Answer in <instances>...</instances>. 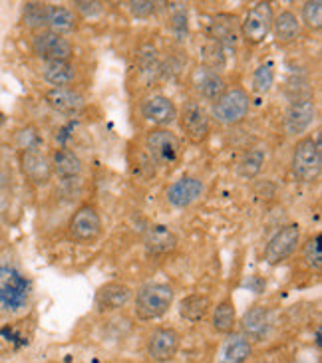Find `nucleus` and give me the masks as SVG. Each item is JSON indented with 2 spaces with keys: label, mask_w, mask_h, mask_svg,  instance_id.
Returning a JSON list of instances; mask_svg holds the SVG:
<instances>
[{
  "label": "nucleus",
  "mask_w": 322,
  "mask_h": 363,
  "mask_svg": "<svg viewBox=\"0 0 322 363\" xmlns=\"http://www.w3.org/2000/svg\"><path fill=\"white\" fill-rule=\"evenodd\" d=\"M176 300L173 288L166 282H154L144 286L136 294V315L141 322H154L169 312Z\"/></svg>",
  "instance_id": "f257e3e1"
},
{
  "label": "nucleus",
  "mask_w": 322,
  "mask_h": 363,
  "mask_svg": "<svg viewBox=\"0 0 322 363\" xmlns=\"http://www.w3.org/2000/svg\"><path fill=\"white\" fill-rule=\"evenodd\" d=\"M291 169H293V175L296 181H301V183H316L322 173L321 139H299L296 145H294Z\"/></svg>",
  "instance_id": "f03ea898"
},
{
  "label": "nucleus",
  "mask_w": 322,
  "mask_h": 363,
  "mask_svg": "<svg viewBox=\"0 0 322 363\" xmlns=\"http://www.w3.org/2000/svg\"><path fill=\"white\" fill-rule=\"evenodd\" d=\"M251 109V98L243 88L235 86V88H227L213 101L211 113L213 118L221 123V125H237L241 123Z\"/></svg>",
  "instance_id": "7ed1b4c3"
},
{
  "label": "nucleus",
  "mask_w": 322,
  "mask_h": 363,
  "mask_svg": "<svg viewBox=\"0 0 322 363\" xmlns=\"http://www.w3.org/2000/svg\"><path fill=\"white\" fill-rule=\"evenodd\" d=\"M30 282L12 266H0V306L16 312L28 302Z\"/></svg>",
  "instance_id": "20e7f679"
},
{
  "label": "nucleus",
  "mask_w": 322,
  "mask_h": 363,
  "mask_svg": "<svg viewBox=\"0 0 322 363\" xmlns=\"http://www.w3.org/2000/svg\"><path fill=\"white\" fill-rule=\"evenodd\" d=\"M102 235V216L94 205H80L70 216L68 236L78 245H92Z\"/></svg>",
  "instance_id": "39448f33"
},
{
  "label": "nucleus",
  "mask_w": 322,
  "mask_h": 363,
  "mask_svg": "<svg viewBox=\"0 0 322 363\" xmlns=\"http://www.w3.org/2000/svg\"><path fill=\"white\" fill-rule=\"evenodd\" d=\"M177 119L191 143L199 145L207 141L211 133V119H209L205 106L199 99H187L181 106V111L177 113Z\"/></svg>",
  "instance_id": "423d86ee"
},
{
  "label": "nucleus",
  "mask_w": 322,
  "mask_h": 363,
  "mask_svg": "<svg viewBox=\"0 0 322 363\" xmlns=\"http://www.w3.org/2000/svg\"><path fill=\"white\" fill-rule=\"evenodd\" d=\"M274 20V10L271 2H257L251 10L245 14L241 22V36L247 44H263L267 36L271 34Z\"/></svg>",
  "instance_id": "0eeeda50"
},
{
  "label": "nucleus",
  "mask_w": 322,
  "mask_h": 363,
  "mask_svg": "<svg viewBox=\"0 0 322 363\" xmlns=\"http://www.w3.org/2000/svg\"><path fill=\"white\" fill-rule=\"evenodd\" d=\"M299 245H301V226L296 223H289V225L281 226L264 246L267 264H283L284 260H289L296 252Z\"/></svg>",
  "instance_id": "6e6552de"
},
{
  "label": "nucleus",
  "mask_w": 322,
  "mask_h": 363,
  "mask_svg": "<svg viewBox=\"0 0 322 363\" xmlns=\"http://www.w3.org/2000/svg\"><path fill=\"white\" fill-rule=\"evenodd\" d=\"M146 149L157 165H171L181 153V141L171 129L154 128L147 131Z\"/></svg>",
  "instance_id": "1a4fd4ad"
},
{
  "label": "nucleus",
  "mask_w": 322,
  "mask_h": 363,
  "mask_svg": "<svg viewBox=\"0 0 322 363\" xmlns=\"http://www.w3.org/2000/svg\"><path fill=\"white\" fill-rule=\"evenodd\" d=\"M32 50L40 60L46 62H70L74 48L70 40L52 30H40L32 38Z\"/></svg>",
  "instance_id": "9d476101"
},
{
  "label": "nucleus",
  "mask_w": 322,
  "mask_h": 363,
  "mask_svg": "<svg viewBox=\"0 0 322 363\" xmlns=\"http://www.w3.org/2000/svg\"><path fill=\"white\" fill-rule=\"evenodd\" d=\"M179 345H181V335L177 334L176 328L159 325L147 335L146 350L151 362L167 363L176 357L177 352H179Z\"/></svg>",
  "instance_id": "9b49d317"
},
{
  "label": "nucleus",
  "mask_w": 322,
  "mask_h": 363,
  "mask_svg": "<svg viewBox=\"0 0 322 363\" xmlns=\"http://www.w3.org/2000/svg\"><path fill=\"white\" fill-rule=\"evenodd\" d=\"M316 121V104L313 98L293 99L284 111V131L286 135H303Z\"/></svg>",
  "instance_id": "f8f14e48"
},
{
  "label": "nucleus",
  "mask_w": 322,
  "mask_h": 363,
  "mask_svg": "<svg viewBox=\"0 0 322 363\" xmlns=\"http://www.w3.org/2000/svg\"><path fill=\"white\" fill-rule=\"evenodd\" d=\"M18 165L22 175L26 177L30 185L34 186H46L52 181V175H54L52 173V165H50V159L40 149L20 151Z\"/></svg>",
  "instance_id": "ddd939ff"
},
{
  "label": "nucleus",
  "mask_w": 322,
  "mask_h": 363,
  "mask_svg": "<svg viewBox=\"0 0 322 363\" xmlns=\"http://www.w3.org/2000/svg\"><path fill=\"white\" fill-rule=\"evenodd\" d=\"M139 111H141L144 119L154 123L156 128L167 129H169L171 123H176L177 113H179L173 99L167 98L163 94H156V96H149V98L144 99L141 106H139Z\"/></svg>",
  "instance_id": "4468645a"
},
{
  "label": "nucleus",
  "mask_w": 322,
  "mask_h": 363,
  "mask_svg": "<svg viewBox=\"0 0 322 363\" xmlns=\"http://www.w3.org/2000/svg\"><path fill=\"white\" fill-rule=\"evenodd\" d=\"M239 325H241V335H245L251 344L264 342L273 328L271 310L267 306H253L245 312Z\"/></svg>",
  "instance_id": "2eb2a0df"
},
{
  "label": "nucleus",
  "mask_w": 322,
  "mask_h": 363,
  "mask_svg": "<svg viewBox=\"0 0 322 363\" xmlns=\"http://www.w3.org/2000/svg\"><path fill=\"white\" fill-rule=\"evenodd\" d=\"M189 82H191V88L197 91V96L207 99V101H215L227 89V82H225L223 74L207 68L203 64H199V66L191 69Z\"/></svg>",
  "instance_id": "dca6fc26"
},
{
  "label": "nucleus",
  "mask_w": 322,
  "mask_h": 363,
  "mask_svg": "<svg viewBox=\"0 0 322 363\" xmlns=\"http://www.w3.org/2000/svg\"><path fill=\"white\" fill-rule=\"evenodd\" d=\"M203 191H205V185H203L201 179L181 177L167 186L166 199L167 203L176 206V208H187V206H191L195 201L201 199Z\"/></svg>",
  "instance_id": "f3484780"
},
{
  "label": "nucleus",
  "mask_w": 322,
  "mask_h": 363,
  "mask_svg": "<svg viewBox=\"0 0 322 363\" xmlns=\"http://www.w3.org/2000/svg\"><path fill=\"white\" fill-rule=\"evenodd\" d=\"M239 36H241V22L235 14H227V12L217 14L209 24V40L217 42L225 52L235 50Z\"/></svg>",
  "instance_id": "a211bd4d"
},
{
  "label": "nucleus",
  "mask_w": 322,
  "mask_h": 363,
  "mask_svg": "<svg viewBox=\"0 0 322 363\" xmlns=\"http://www.w3.org/2000/svg\"><path fill=\"white\" fill-rule=\"evenodd\" d=\"M132 288L124 282H107L98 290L96 294V308L102 314H109V312H117L124 306L129 304L132 300Z\"/></svg>",
  "instance_id": "6ab92c4d"
},
{
  "label": "nucleus",
  "mask_w": 322,
  "mask_h": 363,
  "mask_svg": "<svg viewBox=\"0 0 322 363\" xmlns=\"http://www.w3.org/2000/svg\"><path fill=\"white\" fill-rule=\"evenodd\" d=\"M44 99L50 108L64 116H78L86 106V99L74 88H50L44 94Z\"/></svg>",
  "instance_id": "aec40b11"
},
{
  "label": "nucleus",
  "mask_w": 322,
  "mask_h": 363,
  "mask_svg": "<svg viewBox=\"0 0 322 363\" xmlns=\"http://www.w3.org/2000/svg\"><path fill=\"white\" fill-rule=\"evenodd\" d=\"M144 246L149 256L171 255L177 248V235L166 225H151L144 235Z\"/></svg>",
  "instance_id": "412c9836"
},
{
  "label": "nucleus",
  "mask_w": 322,
  "mask_h": 363,
  "mask_svg": "<svg viewBox=\"0 0 322 363\" xmlns=\"http://www.w3.org/2000/svg\"><path fill=\"white\" fill-rule=\"evenodd\" d=\"M50 165H52V173L58 175L64 181H72V179H78L82 175V159L70 151L68 147H58L54 149L52 157H50Z\"/></svg>",
  "instance_id": "4be33fe9"
},
{
  "label": "nucleus",
  "mask_w": 322,
  "mask_h": 363,
  "mask_svg": "<svg viewBox=\"0 0 322 363\" xmlns=\"http://www.w3.org/2000/svg\"><path fill=\"white\" fill-rule=\"evenodd\" d=\"M253 355V344L241 334H229L221 347L219 363H247Z\"/></svg>",
  "instance_id": "5701e85b"
},
{
  "label": "nucleus",
  "mask_w": 322,
  "mask_h": 363,
  "mask_svg": "<svg viewBox=\"0 0 322 363\" xmlns=\"http://www.w3.org/2000/svg\"><path fill=\"white\" fill-rule=\"evenodd\" d=\"M271 32L274 34L279 44H293L301 34V20L293 10H283L281 14L274 16Z\"/></svg>",
  "instance_id": "b1692460"
},
{
  "label": "nucleus",
  "mask_w": 322,
  "mask_h": 363,
  "mask_svg": "<svg viewBox=\"0 0 322 363\" xmlns=\"http://www.w3.org/2000/svg\"><path fill=\"white\" fill-rule=\"evenodd\" d=\"M42 78L52 88H68L76 79V68L72 62H46L42 66Z\"/></svg>",
  "instance_id": "393cba45"
},
{
  "label": "nucleus",
  "mask_w": 322,
  "mask_h": 363,
  "mask_svg": "<svg viewBox=\"0 0 322 363\" xmlns=\"http://www.w3.org/2000/svg\"><path fill=\"white\" fill-rule=\"evenodd\" d=\"M211 300L205 294H189L179 302V314L183 320L197 324L201 320H205L207 314L211 312Z\"/></svg>",
  "instance_id": "a878e982"
},
{
  "label": "nucleus",
  "mask_w": 322,
  "mask_h": 363,
  "mask_svg": "<svg viewBox=\"0 0 322 363\" xmlns=\"http://www.w3.org/2000/svg\"><path fill=\"white\" fill-rule=\"evenodd\" d=\"M211 325H213L217 334H233L235 325H237V310H235V302L231 298H225L215 306L213 315H211Z\"/></svg>",
  "instance_id": "bb28decb"
},
{
  "label": "nucleus",
  "mask_w": 322,
  "mask_h": 363,
  "mask_svg": "<svg viewBox=\"0 0 322 363\" xmlns=\"http://www.w3.org/2000/svg\"><path fill=\"white\" fill-rule=\"evenodd\" d=\"M78 28V14L68 6H48V28L56 34H68Z\"/></svg>",
  "instance_id": "cd10ccee"
},
{
  "label": "nucleus",
  "mask_w": 322,
  "mask_h": 363,
  "mask_svg": "<svg viewBox=\"0 0 322 363\" xmlns=\"http://www.w3.org/2000/svg\"><path fill=\"white\" fill-rule=\"evenodd\" d=\"M48 6L50 4H44V2H26L22 10L24 24L36 32L48 28Z\"/></svg>",
  "instance_id": "c85d7f7f"
},
{
  "label": "nucleus",
  "mask_w": 322,
  "mask_h": 363,
  "mask_svg": "<svg viewBox=\"0 0 322 363\" xmlns=\"http://www.w3.org/2000/svg\"><path fill=\"white\" fill-rule=\"evenodd\" d=\"M303 260L314 272L322 270V236L321 233L308 236L306 242L303 245Z\"/></svg>",
  "instance_id": "c756f323"
},
{
  "label": "nucleus",
  "mask_w": 322,
  "mask_h": 363,
  "mask_svg": "<svg viewBox=\"0 0 322 363\" xmlns=\"http://www.w3.org/2000/svg\"><path fill=\"white\" fill-rule=\"evenodd\" d=\"M264 165V153L261 149H253V151H247L243 155V159L239 161L237 165V173L239 177L243 179H253L254 175L261 173V169Z\"/></svg>",
  "instance_id": "7c9ffc66"
},
{
  "label": "nucleus",
  "mask_w": 322,
  "mask_h": 363,
  "mask_svg": "<svg viewBox=\"0 0 322 363\" xmlns=\"http://www.w3.org/2000/svg\"><path fill=\"white\" fill-rule=\"evenodd\" d=\"M274 84V68L273 64H261L259 68L253 72V89L257 94H267L271 91Z\"/></svg>",
  "instance_id": "2f4dec72"
},
{
  "label": "nucleus",
  "mask_w": 322,
  "mask_h": 363,
  "mask_svg": "<svg viewBox=\"0 0 322 363\" xmlns=\"http://www.w3.org/2000/svg\"><path fill=\"white\" fill-rule=\"evenodd\" d=\"M301 20L304 26L311 30H321L322 26V2L321 0H308L301 9Z\"/></svg>",
  "instance_id": "473e14b6"
},
{
  "label": "nucleus",
  "mask_w": 322,
  "mask_h": 363,
  "mask_svg": "<svg viewBox=\"0 0 322 363\" xmlns=\"http://www.w3.org/2000/svg\"><path fill=\"white\" fill-rule=\"evenodd\" d=\"M16 145L20 151H32V149H40L42 145V138H40L38 129L34 125H26L16 131Z\"/></svg>",
  "instance_id": "72a5a7b5"
},
{
  "label": "nucleus",
  "mask_w": 322,
  "mask_h": 363,
  "mask_svg": "<svg viewBox=\"0 0 322 363\" xmlns=\"http://www.w3.org/2000/svg\"><path fill=\"white\" fill-rule=\"evenodd\" d=\"M169 28L176 34L177 40H183L189 32V24H187V10L186 9H176L169 20Z\"/></svg>",
  "instance_id": "f704fd0d"
},
{
  "label": "nucleus",
  "mask_w": 322,
  "mask_h": 363,
  "mask_svg": "<svg viewBox=\"0 0 322 363\" xmlns=\"http://www.w3.org/2000/svg\"><path fill=\"white\" fill-rule=\"evenodd\" d=\"M127 9L136 18H149L156 14L157 2H154V0H132V2H127Z\"/></svg>",
  "instance_id": "c9c22d12"
},
{
  "label": "nucleus",
  "mask_w": 322,
  "mask_h": 363,
  "mask_svg": "<svg viewBox=\"0 0 322 363\" xmlns=\"http://www.w3.org/2000/svg\"><path fill=\"white\" fill-rule=\"evenodd\" d=\"M104 2H98V0H78L74 2V12L84 16V18H92V16H98L104 12Z\"/></svg>",
  "instance_id": "e433bc0d"
},
{
  "label": "nucleus",
  "mask_w": 322,
  "mask_h": 363,
  "mask_svg": "<svg viewBox=\"0 0 322 363\" xmlns=\"http://www.w3.org/2000/svg\"><path fill=\"white\" fill-rule=\"evenodd\" d=\"M257 363H277V362H271V359H263V362H257Z\"/></svg>",
  "instance_id": "4c0bfd02"
},
{
  "label": "nucleus",
  "mask_w": 322,
  "mask_h": 363,
  "mask_svg": "<svg viewBox=\"0 0 322 363\" xmlns=\"http://www.w3.org/2000/svg\"><path fill=\"white\" fill-rule=\"evenodd\" d=\"M296 363H311V362H304V359H301V362H296Z\"/></svg>",
  "instance_id": "58836bf2"
}]
</instances>
